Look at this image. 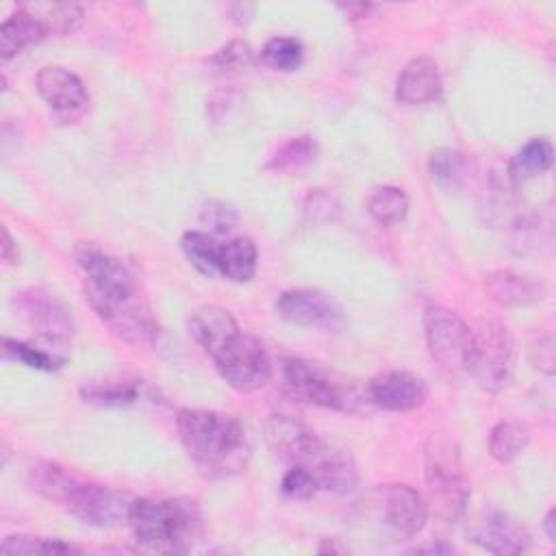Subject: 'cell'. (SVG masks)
Listing matches in <instances>:
<instances>
[{
  "label": "cell",
  "instance_id": "cell-11",
  "mask_svg": "<svg viewBox=\"0 0 556 556\" xmlns=\"http://www.w3.org/2000/svg\"><path fill=\"white\" fill-rule=\"evenodd\" d=\"M276 313L291 324L326 332H343L348 328L343 306L319 289H289L280 293L276 300Z\"/></svg>",
  "mask_w": 556,
  "mask_h": 556
},
{
  "label": "cell",
  "instance_id": "cell-27",
  "mask_svg": "<svg viewBox=\"0 0 556 556\" xmlns=\"http://www.w3.org/2000/svg\"><path fill=\"white\" fill-rule=\"evenodd\" d=\"M367 213L380 226H395L408 215V195L393 185L376 187L367 198Z\"/></svg>",
  "mask_w": 556,
  "mask_h": 556
},
{
  "label": "cell",
  "instance_id": "cell-6",
  "mask_svg": "<svg viewBox=\"0 0 556 556\" xmlns=\"http://www.w3.org/2000/svg\"><path fill=\"white\" fill-rule=\"evenodd\" d=\"M426 484L437 517L447 523L460 521L467 513L471 486L463 469L456 443L443 434H432L426 445Z\"/></svg>",
  "mask_w": 556,
  "mask_h": 556
},
{
  "label": "cell",
  "instance_id": "cell-1",
  "mask_svg": "<svg viewBox=\"0 0 556 556\" xmlns=\"http://www.w3.org/2000/svg\"><path fill=\"white\" fill-rule=\"evenodd\" d=\"M74 256L85 276L87 300L111 332L130 345H152L159 324L128 267L93 243H80Z\"/></svg>",
  "mask_w": 556,
  "mask_h": 556
},
{
  "label": "cell",
  "instance_id": "cell-12",
  "mask_svg": "<svg viewBox=\"0 0 556 556\" xmlns=\"http://www.w3.org/2000/svg\"><path fill=\"white\" fill-rule=\"evenodd\" d=\"M13 304L20 317L35 330L37 339L67 348L74 324L70 311L56 295L41 287H30L15 293Z\"/></svg>",
  "mask_w": 556,
  "mask_h": 556
},
{
  "label": "cell",
  "instance_id": "cell-39",
  "mask_svg": "<svg viewBox=\"0 0 556 556\" xmlns=\"http://www.w3.org/2000/svg\"><path fill=\"white\" fill-rule=\"evenodd\" d=\"M543 530H545L547 539L554 543V541H556V513H554V508H549V510L545 513V517H543Z\"/></svg>",
  "mask_w": 556,
  "mask_h": 556
},
{
  "label": "cell",
  "instance_id": "cell-34",
  "mask_svg": "<svg viewBox=\"0 0 556 556\" xmlns=\"http://www.w3.org/2000/svg\"><path fill=\"white\" fill-rule=\"evenodd\" d=\"M252 59H254V52L250 43L235 39L222 46L219 50H215V54L211 56V63L219 70H245L252 63Z\"/></svg>",
  "mask_w": 556,
  "mask_h": 556
},
{
  "label": "cell",
  "instance_id": "cell-28",
  "mask_svg": "<svg viewBox=\"0 0 556 556\" xmlns=\"http://www.w3.org/2000/svg\"><path fill=\"white\" fill-rule=\"evenodd\" d=\"M530 443V430L517 421H500L491 428L489 434V454L506 465L519 458Z\"/></svg>",
  "mask_w": 556,
  "mask_h": 556
},
{
  "label": "cell",
  "instance_id": "cell-32",
  "mask_svg": "<svg viewBox=\"0 0 556 556\" xmlns=\"http://www.w3.org/2000/svg\"><path fill=\"white\" fill-rule=\"evenodd\" d=\"M4 554H80L83 549L65 543L61 539H43V536H7L0 545Z\"/></svg>",
  "mask_w": 556,
  "mask_h": 556
},
{
  "label": "cell",
  "instance_id": "cell-8",
  "mask_svg": "<svg viewBox=\"0 0 556 556\" xmlns=\"http://www.w3.org/2000/svg\"><path fill=\"white\" fill-rule=\"evenodd\" d=\"M280 380L285 393L302 404L350 413L356 410L361 402L343 378L300 356H291L280 363Z\"/></svg>",
  "mask_w": 556,
  "mask_h": 556
},
{
  "label": "cell",
  "instance_id": "cell-19",
  "mask_svg": "<svg viewBox=\"0 0 556 556\" xmlns=\"http://www.w3.org/2000/svg\"><path fill=\"white\" fill-rule=\"evenodd\" d=\"M191 339L208 354L213 356L219 348H224L239 330V324L235 317L215 304H204L191 311L187 321Z\"/></svg>",
  "mask_w": 556,
  "mask_h": 556
},
{
  "label": "cell",
  "instance_id": "cell-21",
  "mask_svg": "<svg viewBox=\"0 0 556 556\" xmlns=\"http://www.w3.org/2000/svg\"><path fill=\"white\" fill-rule=\"evenodd\" d=\"M2 356L7 361L22 363L30 369L56 371L67 363L70 350L65 345L48 343V341H41V339H37V341H17V339H11V337H2Z\"/></svg>",
  "mask_w": 556,
  "mask_h": 556
},
{
  "label": "cell",
  "instance_id": "cell-14",
  "mask_svg": "<svg viewBox=\"0 0 556 556\" xmlns=\"http://www.w3.org/2000/svg\"><path fill=\"white\" fill-rule=\"evenodd\" d=\"M471 541L482 549L500 556H517L530 549V532L526 526L506 510L493 508L476 521Z\"/></svg>",
  "mask_w": 556,
  "mask_h": 556
},
{
  "label": "cell",
  "instance_id": "cell-24",
  "mask_svg": "<svg viewBox=\"0 0 556 556\" xmlns=\"http://www.w3.org/2000/svg\"><path fill=\"white\" fill-rule=\"evenodd\" d=\"M552 163H554L552 141L547 137H532L510 159L508 180L513 187H519L521 182L549 172Z\"/></svg>",
  "mask_w": 556,
  "mask_h": 556
},
{
  "label": "cell",
  "instance_id": "cell-10",
  "mask_svg": "<svg viewBox=\"0 0 556 556\" xmlns=\"http://www.w3.org/2000/svg\"><path fill=\"white\" fill-rule=\"evenodd\" d=\"M211 358L222 380L239 393L258 391L274 374L267 348L256 337L245 332H237Z\"/></svg>",
  "mask_w": 556,
  "mask_h": 556
},
{
  "label": "cell",
  "instance_id": "cell-33",
  "mask_svg": "<svg viewBox=\"0 0 556 556\" xmlns=\"http://www.w3.org/2000/svg\"><path fill=\"white\" fill-rule=\"evenodd\" d=\"M280 491L289 500H311L319 491V484L306 467L291 465V469L282 476Z\"/></svg>",
  "mask_w": 556,
  "mask_h": 556
},
{
  "label": "cell",
  "instance_id": "cell-41",
  "mask_svg": "<svg viewBox=\"0 0 556 556\" xmlns=\"http://www.w3.org/2000/svg\"><path fill=\"white\" fill-rule=\"evenodd\" d=\"M415 552H443V554H450V552H454V547L452 545H441V543H434V545H426V547H417Z\"/></svg>",
  "mask_w": 556,
  "mask_h": 556
},
{
  "label": "cell",
  "instance_id": "cell-4",
  "mask_svg": "<svg viewBox=\"0 0 556 556\" xmlns=\"http://www.w3.org/2000/svg\"><path fill=\"white\" fill-rule=\"evenodd\" d=\"M30 486L50 502L61 504L70 515L87 526L115 528L128 521L130 500L104 484L80 480L56 463H37L28 471Z\"/></svg>",
  "mask_w": 556,
  "mask_h": 556
},
{
  "label": "cell",
  "instance_id": "cell-13",
  "mask_svg": "<svg viewBox=\"0 0 556 556\" xmlns=\"http://www.w3.org/2000/svg\"><path fill=\"white\" fill-rule=\"evenodd\" d=\"M369 404L391 413H406L419 408L428 397L426 382L406 369H391L374 376L365 387Z\"/></svg>",
  "mask_w": 556,
  "mask_h": 556
},
{
  "label": "cell",
  "instance_id": "cell-20",
  "mask_svg": "<svg viewBox=\"0 0 556 556\" xmlns=\"http://www.w3.org/2000/svg\"><path fill=\"white\" fill-rule=\"evenodd\" d=\"M83 402L104 408H126L139 404L148 395V387L139 378H104L85 382L78 389Z\"/></svg>",
  "mask_w": 556,
  "mask_h": 556
},
{
  "label": "cell",
  "instance_id": "cell-3",
  "mask_svg": "<svg viewBox=\"0 0 556 556\" xmlns=\"http://www.w3.org/2000/svg\"><path fill=\"white\" fill-rule=\"evenodd\" d=\"M269 447L291 465L306 467L319 489L350 493L358 484V471L352 456L326 443L313 428L291 415H271L265 424Z\"/></svg>",
  "mask_w": 556,
  "mask_h": 556
},
{
  "label": "cell",
  "instance_id": "cell-29",
  "mask_svg": "<svg viewBox=\"0 0 556 556\" xmlns=\"http://www.w3.org/2000/svg\"><path fill=\"white\" fill-rule=\"evenodd\" d=\"M317 159V143L311 135H298L287 139L282 146H278V150L274 152V156L267 163V169L274 172H300L304 167H308L311 163H315Z\"/></svg>",
  "mask_w": 556,
  "mask_h": 556
},
{
  "label": "cell",
  "instance_id": "cell-7",
  "mask_svg": "<svg viewBox=\"0 0 556 556\" xmlns=\"http://www.w3.org/2000/svg\"><path fill=\"white\" fill-rule=\"evenodd\" d=\"M515 339L500 319H478L471 328V356L467 374L489 393L506 389L515 376Z\"/></svg>",
  "mask_w": 556,
  "mask_h": 556
},
{
  "label": "cell",
  "instance_id": "cell-26",
  "mask_svg": "<svg viewBox=\"0 0 556 556\" xmlns=\"http://www.w3.org/2000/svg\"><path fill=\"white\" fill-rule=\"evenodd\" d=\"M471 169V161L456 148H437L428 156V172L441 189H458Z\"/></svg>",
  "mask_w": 556,
  "mask_h": 556
},
{
  "label": "cell",
  "instance_id": "cell-35",
  "mask_svg": "<svg viewBox=\"0 0 556 556\" xmlns=\"http://www.w3.org/2000/svg\"><path fill=\"white\" fill-rule=\"evenodd\" d=\"M202 219L215 230V232H228L235 228L237 224V211L219 200H211L204 208H202Z\"/></svg>",
  "mask_w": 556,
  "mask_h": 556
},
{
  "label": "cell",
  "instance_id": "cell-30",
  "mask_svg": "<svg viewBox=\"0 0 556 556\" xmlns=\"http://www.w3.org/2000/svg\"><path fill=\"white\" fill-rule=\"evenodd\" d=\"M261 63L278 72H295L304 61V46L300 39L280 35L271 37L258 52Z\"/></svg>",
  "mask_w": 556,
  "mask_h": 556
},
{
  "label": "cell",
  "instance_id": "cell-16",
  "mask_svg": "<svg viewBox=\"0 0 556 556\" xmlns=\"http://www.w3.org/2000/svg\"><path fill=\"white\" fill-rule=\"evenodd\" d=\"M428 521V502L408 484H393L384 493V523L400 541L417 536Z\"/></svg>",
  "mask_w": 556,
  "mask_h": 556
},
{
  "label": "cell",
  "instance_id": "cell-18",
  "mask_svg": "<svg viewBox=\"0 0 556 556\" xmlns=\"http://www.w3.org/2000/svg\"><path fill=\"white\" fill-rule=\"evenodd\" d=\"M486 295L500 306H528L545 295V285L530 276L513 269H495L484 276L482 282Z\"/></svg>",
  "mask_w": 556,
  "mask_h": 556
},
{
  "label": "cell",
  "instance_id": "cell-36",
  "mask_svg": "<svg viewBox=\"0 0 556 556\" xmlns=\"http://www.w3.org/2000/svg\"><path fill=\"white\" fill-rule=\"evenodd\" d=\"M337 211V204L332 200V195L324 193L321 189H315L308 198H306V204H304V213L308 215V219L313 224L317 222H328L332 219V213Z\"/></svg>",
  "mask_w": 556,
  "mask_h": 556
},
{
  "label": "cell",
  "instance_id": "cell-5",
  "mask_svg": "<svg viewBox=\"0 0 556 556\" xmlns=\"http://www.w3.org/2000/svg\"><path fill=\"white\" fill-rule=\"evenodd\" d=\"M126 523L137 547L152 554H185L202 532V515L193 497L132 500Z\"/></svg>",
  "mask_w": 556,
  "mask_h": 556
},
{
  "label": "cell",
  "instance_id": "cell-9",
  "mask_svg": "<svg viewBox=\"0 0 556 556\" xmlns=\"http://www.w3.org/2000/svg\"><path fill=\"white\" fill-rule=\"evenodd\" d=\"M424 334L430 358L447 376L467 374L471 356V328L445 306H428L424 313Z\"/></svg>",
  "mask_w": 556,
  "mask_h": 556
},
{
  "label": "cell",
  "instance_id": "cell-2",
  "mask_svg": "<svg viewBox=\"0 0 556 556\" xmlns=\"http://www.w3.org/2000/svg\"><path fill=\"white\" fill-rule=\"evenodd\" d=\"M180 443L191 463L211 478H226L248 467L252 447L245 426L230 413L182 408L176 417Z\"/></svg>",
  "mask_w": 556,
  "mask_h": 556
},
{
  "label": "cell",
  "instance_id": "cell-38",
  "mask_svg": "<svg viewBox=\"0 0 556 556\" xmlns=\"http://www.w3.org/2000/svg\"><path fill=\"white\" fill-rule=\"evenodd\" d=\"M0 252H2V261L7 265H15L17 263V245L9 232L7 226H2V243H0Z\"/></svg>",
  "mask_w": 556,
  "mask_h": 556
},
{
  "label": "cell",
  "instance_id": "cell-23",
  "mask_svg": "<svg viewBox=\"0 0 556 556\" xmlns=\"http://www.w3.org/2000/svg\"><path fill=\"white\" fill-rule=\"evenodd\" d=\"M48 37L46 28L22 7L9 15L0 26V56L2 61L13 59L22 50L43 41Z\"/></svg>",
  "mask_w": 556,
  "mask_h": 556
},
{
  "label": "cell",
  "instance_id": "cell-22",
  "mask_svg": "<svg viewBox=\"0 0 556 556\" xmlns=\"http://www.w3.org/2000/svg\"><path fill=\"white\" fill-rule=\"evenodd\" d=\"M258 252L250 237H232L219 241L217 248V276L232 282H248L256 274Z\"/></svg>",
  "mask_w": 556,
  "mask_h": 556
},
{
  "label": "cell",
  "instance_id": "cell-25",
  "mask_svg": "<svg viewBox=\"0 0 556 556\" xmlns=\"http://www.w3.org/2000/svg\"><path fill=\"white\" fill-rule=\"evenodd\" d=\"M20 7L26 9L46 28L48 35H70L85 22L83 7L74 2H24Z\"/></svg>",
  "mask_w": 556,
  "mask_h": 556
},
{
  "label": "cell",
  "instance_id": "cell-17",
  "mask_svg": "<svg viewBox=\"0 0 556 556\" xmlns=\"http://www.w3.org/2000/svg\"><path fill=\"white\" fill-rule=\"evenodd\" d=\"M443 80L434 59L417 56L404 65L395 80V100L408 106L434 102L441 98Z\"/></svg>",
  "mask_w": 556,
  "mask_h": 556
},
{
  "label": "cell",
  "instance_id": "cell-37",
  "mask_svg": "<svg viewBox=\"0 0 556 556\" xmlns=\"http://www.w3.org/2000/svg\"><path fill=\"white\" fill-rule=\"evenodd\" d=\"M530 356L539 371L552 376L554 374V339H552V334L541 337L539 343H534V348L530 350Z\"/></svg>",
  "mask_w": 556,
  "mask_h": 556
},
{
  "label": "cell",
  "instance_id": "cell-31",
  "mask_svg": "<svg viewBox=\"0 0 556 556\" xmlns=\"http://www.w3.org/2000/svg\"><path fill=\"white\" fill-rule=\"evenodd\" d=\"M180 248L189 263L204 276H217V248L219 241L202 230H189L180 239Z\"/></svg>",
  "mask_w": 556,
  "mask_h": 556
},
{
  "label": "cell",
  "instance_id": "cell-15",
  "mask_svg": "<svg viewBox=\"0 0 556 556\" xmlns=\"http://www.w3.org/2000/svg\"><path fill=\"white\" fill-rule=\"evenodd\" d=\"M35 83L39 96L56 115L76 117L85 111L89 102L83 80L61 65L41 67Z\"/></svg>",
  "mask_w": 556,
  "mask_h": 556
},
{
  "label": "cell",
  "instance_id": "cell-40",
  "mask_svg": "<svg viewBox=\"0 0 556 556\" xmlns=\"http://www.w3.org/2000/svg\"><path fill=\"white\" fill-rule=\"evenodd\" d=\"M341 9L348 11V13H352L354 20H361V17H365L374 7H371V4H343Z\"/></svg>",
  "mask_w": 556,
  "mask_h": 556
}]
</instances>
